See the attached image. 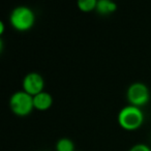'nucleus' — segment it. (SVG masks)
I'll list each match as a JSON object with an SVG mask.
<instances>
[{
  "instance_id": "1",
  "label": "nucleus",
  "mask_w": 151,
  "mask_h": 151,
  "mask_svg": "<svg viewBox=\"0 0 151 151\" xmlns=\"http://www.w3.org/2000/svg\"><path fill=\"white\" fill-rule=\"evenodd\" d=\"M119 125L125 130H136L144 122V113L141 108L134 106H125L119 111L117 116Z\"/></svg>"
},
{
  "instance_id": "2",
  "label": "nucleus",
  "mask_w": 151,
  "mask_h": 151,
  "mask_svg": "<svg viewBox=\"0 0 151 151\" xmlns=\"http://www.w3.org/2000/svg\"><path fill=\"white\" fill-rule=\"evenodd\" d=\"M9 23L18 31H27L31 29L35 23V14L30 7L20 5L12 11Z\"/></svg>"
},
{
  "instance_id": "3",
  "label": "nucleus",
  "mask_w": 151,
  "mask_h": 151,
  "mask_svg": "<svg viewBox=\"0 0 151 151\" xmlns=\"http://www.w3.org/2000/svg\"><path fill=\"white\" fill-rule=\"evenodd\" d=\"M9 108L15 115L20 117L29 115L34 109L33 96L24 90L16 91L9 99Z\"/></svg>"
},
{
  "instance_id": "4",
  "label": "nucleus",
  "mask_w": 151,
  "mask_h": 151,
  "mask_svg": "<svg viewBox=\"0 0 151 151\" xmlns=\"http://www.w3.org/2000/svg\"><path fill=\"white\" fill-rule=\"evenodd\" d=\"M126 99L130 106L141 108L150 99V91L148 87L141 82H134L129 85L126 91Z\"/></svg>"
},
{
  "instance_id": "5",
  "label": "nucleus",
  "mask_w": 151,
  "mask_h": 151,
  "mask_svg": "<svg viewBox=\"0 0 151 151\" xmlns=\"http://www.w3.org/2000/svg\"><path fill=\"white\" fill-rule=\"evenodd\" d=\"M22 87H23L22 90H24L28 94L34 96V95L44 91L45 80L40 73L32 71V73H27L24 77L23 82H22Z\"/></svg>"
},
{
  "instance_id": "6",
  "label": "nucleus",
  "mask_w": 151,
  "mask_h": 151,
  "mask_svg": "<svg viewBox=\"0 0 151 151\" xmlns=\"http://www.w3.org/2000/svg\"><path fill=\"white\" fill-rule=\"evenodd\" d=\"M53 97L49 92L42 91L33 96L34 109L37 111H47L52 107Z\"/></svg>"
},
{
  "instance_id": "7",
  "label": "nucleus",
  "mask_w": 151,
  "mask_h": 151,
  "mask_svg": "<svg viewBox=\"0 0 151 151\" xmlns=\"http://www.w3.org/2000/svg\"><path fill=\"white\" fill-rule=\"evenodd\" d=\"M117 9V4L111 0H97V5L95 11L99 15H110Z\"/></svg>"
},
{
  "instance_id": "8",
  "label": "nucleus",
  "mask_w": 151,
  "mask_h": 151,
  "mask_svg": "<svg viewBox=\"0 0 151 151\" xmlns=\"http://www.w3.org/2000/svg\"><path fill=\"white\" fill-rule=\"evenodd\" d=\"M75 147V143L68 138H61L56 142L55 149L56 151H77Z\"/></svg>"
},
{
  "instance_id": "9",
  "label": "nucleus",
  "mask_w": 151,
  "mask_h": 151,
  "mask_svg": "<svg viewBox=\"0 0 151 151\" xmlns=\"http://www.w3.org/2000/svg\"><path fill=\"white\" fill-rule=\"evenodd\" d=\"M78 7L80 11L84 13H89L96 9L97 0H79L78 1Z\"/></svg>"
},
{
  "instance_id": "10",
  "label": "nucleus",
  "mask_w": 151,
  "mask_h": 151,
  "mask_svg": "<svg viewBox=\"0 0 151 151\" xmlns=\"http://www.w3.org/2000/svg\"><path fill=\"white\" fill-rule=\"evenodd\" d=\"M128 151H151V149L146 144H141L140 143V144L134 145Z\"/></svg>"
},
{
  "instance_id": "11",
  "label": "nucleus",
  "mask_w": 151,
  "mask_h": 151,
  "mask_svg": "<svg viewBox=\"0 0 151 151\" xmlns=\"http://www.w3.org/2000/svg\"><path fill=\"white\" fill-rule=\"evenodd\" d=\"M77 151H79V150H77Z\"/></svg>"
}]
</instances>
